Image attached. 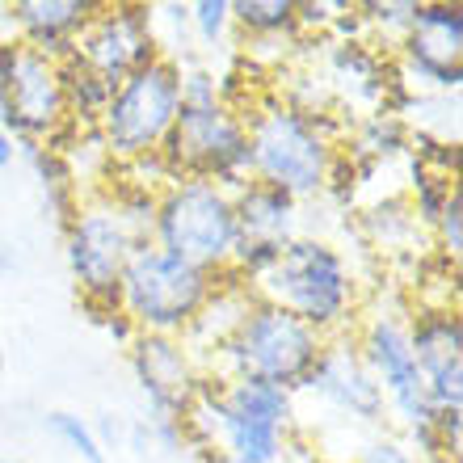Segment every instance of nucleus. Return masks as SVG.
I'll return each mask as SVG.
<instances>
[{"instance_id": "obj_2", "label": "nucleus", "mask_w": 463, "mask_h": 463, "mask_svg": "<svg viewBox=\"0 0 463 463\" xmlns=\"http://www.w3.org/2000/svg\"><path fill=\"white\" fill-rule=\"evenodd\" d=\"M241 118L253 147V182L279 185L299 203H317L329 182L333 156L354 122L350 114H304L266 85L241 110Z\"/></svg>"}, {"instance_id": "obj_10", "label": "nucleus", "mask_w": 463, "mask_h": 463, "mask_svg": "<svg viewBox=\"0 0 463 463\" xmlns=\"http://www.w3.org/2000/svg\"><path fill=\"white\" fill-rule=\"evenodd\" d=\"M177 110H182V63L160 55L127 76L98 118V135L110 165H131L156 152L169 127L177 122Z\"/></svg>"}, {"instance_id": "obj_11", "label": "nucleus", "mask_w": 463, "mask_h": 463, "mask_svg": "<svg viewBox=\"0 0 463 463\" xmlns=\"http://www.w3.org/2000/svg\"><path fill=\"white\" fill-rule=\"evenodd\" d=\"M392 63L413 93L463 89V9L447 0H417L409 34L392 47Z\"/></svg>"}, {"instance_id": "obj_12", "label": "nucleus", "mask_w": 463, "mask_h": 463, "mask_svg": "<svg viewBox=\"0 0 463 463\" xmlns=\"http://www.w3.org/2000/svg\"><path fill=\"white\" fill-rule=\"evenodd\" d=\"M317 401L320 409H329L337 421L363 430H388V401L379 392L375 375L366 371L363 354L354 345L350 333H337V337H325V350H320L317 366L307 371L304 388H299V401Z\"/></svg>"}, {"instance_id": "obj_36", "label": "nucleus", "mask_w": 463, "mask_h": 463, "mask_svg": "<svg viewBox=\"0 0 463 463\" xmlns=\"http://www.w3.org/2000/svg\"><path fill=\"white\" fill-rule=\"evenodd\" d=\"M13 165H17V139H13V135L0 127V173L13 169Z\"/></svg>"}, {"instance_id": "obj_20", "label": "nucleus", "mask_w": 463, "mask_h": 463, "mask_svg": "<svg viewBox=\"0 0 463 463\" xmlns=\"http://www.w3.org/2000/svg\"><path fill=\"white\" fill-rule=\"evenodd\" d=\"M253 299H257L253 287H249L244 279H236L232 269H220V274H215V291H211V299L203 304V312H198L194 325H190L185 337H182L203 371H211L215 354L228 345V337L236 333V325L244 320V312H249Z\"/></svg>"}, {"instance_id": "obj_18", "label": "nucleus", "mask_w": 463, "mask_h": 463, "mask_svg": "<svg viewBox=\"0 0 463 463\" xmlns=\"http://www.w3.org/2000/svg\"><path fill=\"white\" fill-rule=\"evenodd\" d=\"M9 30L22 47L63 63L76 55V38L85 34L101 0H9Z\"/></svg>"}, {"instance_id": "obj_24", "label": "nucleus", "mask_w": 463, "mask_h": 463, "mask_svg": "<svg viewBox=\"0 0 463 463\" xmlns=\"http://www.w3.org/2000/svg\"><path fill=\"white\" fill-rule=\"evenodd\" d=\"M459 190L455 177H442V173H430L426 165H417L413 156H404V190L401 194L409 198V207H413V220L421 223V232H430L439 223L442 207H447V198Z\"/></svg>"}, {"instance_id": "obj_30", "label": "nucleus", "mask_w": 463, "mask_h": 463, "mask_svg": "<svg viewBox=\"0 0 463 463\" xmlns=\"http://www.w3.org/2000/svg\"><path fill=\"white\" fill-rule=\"evenodd\" d=\"M430 236H434V253H439L442 261L459 266V257H463V198H459V190L447 198V207H442L439 223L430 228Z\"/></svg>"}, {"instance_id": "obj_6", "label": "nucleus", "mask_w": 463, "mask_h": 463, "mask_svg": "<svg viewBox=\"0 0 463 463\" xmlns=\"http://www.w3.org/2000/svg\"><path fill=\"white\" fill-rule=\"evenodd\" d=\"M320 350H325V337L317 329H307L304 320H295L291 312H282L266 299H253L228 345L215 354L211 375L261 379V383H274V388L299 396Z\"/></svg>"}, {"instance_id": "obj_8", "label": "nucleus", "mask_w": 463, "mask_h": 463, "mask_svg": "<svg viewBox=\"0 0 463 463\" xmlns=\"http://www.w3.org/2000/svg\"><path fill=\"white\" fill-rule=\"evenodd\" d=\"M215 291V274L198 269L182 257L160 253L147 244L127 261L118 282V307L131 317L139 333H165V337H185L203 304Z\"/></svg>"}, {"instance_id": "obj_23", "label": "nucleus", "mask_w": 463, "mask_h": 463, "mask_svg": "<svg viewBox=\"0 0 463 463\" xmlns=\"http://www.w3.org/2000/svg\"><path fill=\"white\" fill-rule=\"evenodd\" d=\"M60 85H63V106H68V122L72 127H98L106 101H110L114 85L101 80L85 60H63L60 63Z\"/></svg>"}, {"instance_id": "obj_27", "label": "nucleus", "mask_w": 463, "mask_h": 463, "mask_svg": "<svg viewBox=\"0 0 463 463\" xmlns=\"http://www.w3.org/2000/svg\"><path fill=\"white\" fill-rule=\"evenodd\" d=\"M152 30H156L160 55L173 63H190L194 55V38H190V5L185 0H165L152 5Z\"/></svg>"}, {"instance_id": "obj_15", "label": "nucleus", "mask_w": 463, "mask_h": 463, "mask_svg": "<svg viewBox=\"0 0 463 463\" xmlns=\"http://www.w3.org/2000/svg\"><path fill=\"white\" fill-rule=\"evenodd\" d=\"M409 345H413L430 409H463L459 304H409Z\"/></svg>"}, {"instance_id": "obj_17", "label": "nucleus", "mask_w": 463, "mask_h": 463, "mask_svg": "<svg viewBox=\"0 0 463 463\" xmlns=\"http://www.w3.org/2000/svg\"><path fill=\"white\" fill-rule=\"evenodd\" d=\"M0 127H5L17 144H22V139L51 144V139L68 127L60 63L25 47L22 68H17L9 93H5V101H0Z\"/></svg>"}, {"instance_id": "obj_31", "label": "nucleus", "mask_w": 463, "mask_h": 463, "mask_svg": "<svg viewBox=\"0 0 463 463\" xmlns=\"http://www.w3.org/2000/svg\"><path fill=\"white\" fill-rule=\"evenodd\" d=\"M182 106H220V68L215 63H182Z\"/></svg>"}, {"instance_id": "obj_34", "label": "nucleus", "mask_w": 463, "mask_h": 463, "mask_svg": "<svg viewBox=\"0 0 463 463\" xmlns=\"http://www.w3.org/2000/svg\"><path fill=\"white\" fill-rule=\"evenodd\" d=\"M22 55L25 47L17 43L13 34H0V101H5V93H9L13 76H17V68H22Z\"/></svg>"}, {"instance_id": "obj_14", "label": "nucleus", "mask_w": 463, "mask_h": 463, "mask_svg": "<svg viewBox=\"0 0 463 463\" xmlns=\"http://www.w3.org/2000/svg\"><path fill=\"white\" fill-rule=\"evenodd\" d=\"M127 363H131L135 388L144 396V417H169V421H185L194 392L203 383V366L190 354L182 337H165V333H139L127 345Z\"/></svg>"}, {"instance_id": "obj_19", "label": "nucleus", "mask_w": 463, "mask_h": 463, "mask_svg": "<svg viewBox=\"0 0 463 463\" xmlns=\"http://www.w3.org/2000/svg\"><path fill=\"white\" fill-rule=\"evenodd\" d=\"M236 207V241L257 244H291L304 232V203L279 185L249 182L232 194Z\"/></svg>"}, {"instance_id": "obj_16", "label": "nucleus", "mask_w": 463, "mask_h": 463, "mask_svg": "<svg viewBox=\"0 0 463 463\" xmlns=\"http://www.w3.org/2000/svg\"><path fill=\"white\" fill-rule=\"evenodd\" d=\"M317 72L325 80V89H329L333 106L350 114V118L383 110V98L396 85L392 51L371 43V38H350V43L325 38V47L317 55Z\"/></svg>"}, {"instance_id": "obj_22", "label": "nucleus", "mask_w": 463, "mask_h": 463, "mask_svg": "<svg viewBox=\"0 0 463 463\" xmlns=\"http://www.w3.org/2000/svg\"><path fill=\"white\" fill-rule=\"evenodd\" d=\"M17 160L30 165V173L38 177V194H43V211L51 215V223L63 232V223L76 215V203H80V185H76L68 160L55 152L51 144H34V139H22L17 144Z\"/></svg>"}, {"instance_id": "obj_37", "label": "nucleus", "mask_w": 463, "mask_h": 463, "mask_svg": "<svg viewBox=\"0 0 463 463\" xmlns=\"http://www.w3.org/2000/svg\"><path fill=\"white\" fill-rule=\"evenodd\" d=\"M9 375V350H5V342H0V379Z\"/></svg>"}, {"instance_id": "obj_5", "label": "nucleus", "mask_w": 463, "mask_h": 463, "mask_svg": "<svg viewBox=\"0 0 463 463\" xmlns=\"http://www.w3.org/2000/svg\"><path fill=\"white\" fill-rule=\"evenodd\" d=\"M60 236H63V261H68V274L76 282L85 317L98 320L101 312H114L118 307L122 269L152 241H144L131 223L122 220L118 207L110 203V194L101 185L80 194L76 215L63 223Z\"/></svg>"}, {"instance_id": "obj_38", "label": "nucleus", "mask_w": 463, "mask_h": 463, "mask_svg": "<svg viewBox=\"0 0 463 463\" xmlns=\"http://www.w3.org/2000/svg\"><path fill=\"white\" fill-rule=\"evenodd\" d=\"M194 455H198V463H223L220 455H211V451H194Z\"/></svg>"}, {"instance_id": "obj_40", "label": "nucleus", "mask_w": 463, "mask_h": 463, "mask_svg": "<svg viewBox=\"0 0 463 463\" xmlns=\"http://www.w3.org/2000/svg\"><path fill=\"white\" fill-rule=\"evenodd\" d=\"M0 463H22V459H0Z\"/></svg>"}, {"instance_id": "obj_7", "label": "nucleus", "mask_w": 463, "mask_h": 463, "mask_svg": "<svg viewBox=\"0 0 463 463\" xmlns=\"http://www.w3.org/2000/svg\"><path fill=\"white\" fill-rule=\"evenodd\" d=\"M169 165L173 182H211L236 194L253 182V147L244 118L232 106H182L165 144L156 147Z\"/></svg>"}, {"instance_id": "obj_26", "label": "nucleus", "mask_w": 463, "mask_h": 463, "mask_svg": "<svg viewBox=\"0 0 463 463\" xmlns=\"http://www.w3.org/2000/svg\"><path fill=\"white\" fill-rule=\"evenodd\" d=\"M43 430L80 463H110V455L101 451L98 434L89 426V417L72 413V409H51V413H43Z\"/></svg>"}, {"instance_id": "obj_32", "label": "nucleus", "mask_w": 463, "mask_h": 463, "mask_svg": "<svg viewBox=\"0 0 463 463\" xmlns=\"http://www.w3.org/2000/svg\"><path fill=\"white\" fill-rule=\"evenodd\" d=\"M89 426H93V434H98V442H101V451H106V455L118 451L122 442H127V417H118V413L89 417Z\"/></svg>"}, {"instance_id": "obj_33", "label": "nucleus", "mask_w": 463, "mask_h": 463, "mask_svg": "<svg viewBox=\"0 0 463 463\" xmlns=\"http://www.w3.org/2000/svg\"><path fill=\"white\" fill-rule=\"evenodd\" d=\"M93 325H98V329L106 333V337H110L114 345H122V350H127V345H131L135 337H139V329L131 325V317H127L122 307H114V312H101V317L93 320Z\"/></svg>"}, {"instance_id": "obj_9", "label": "nucleus", "mask_w": 463, "mask_h": 463, "mask_svg": "<svg viewBox=\"0 0 463 463\" xmlns=\"http://www.w3.org/2000/svg\"><path fill=\"white\" fill-rule=\"evenodd\" d=\"M152 244L160 253L182 257L198 269L220 274L236 249V207L232 194L211 182H173L156 194Z\"/></svg>"}, {"instance_id": "obj_39", "label": "nucleus", "mask_w": 463, "mask_h": 463, "mask_svg": "<svg viewBox=\"0 0 463 463\" xmlns=\"http://www.w3.org/2000/svg\"><path fill=\"white\" fill-rule=\"evenodd\" d=\"M320 463H337V459H325V455H320Z\"/></svg>"}, {"instance_id": "obj_35", "label": "nucleus", "mask_w": 463, "mask_h": 463, "mask_svg": "<svg viewBox=\"0 0 463 463\" xmlns=\"http://www.w3.org/2000/svg\"><path fill=\"white\" fill-rule=\"evenodd\" d=\"M13 274H17V249H13V244L0 236V287H5Z\"/></svg>"}, {"instance_id": "obj_28", "label": "nucleus", "mask_w": 463, "mask_h": 463, "mask_svg": "<svg viewBox=\"0 0 463 463\" xmlns=\"http://www.w3.org/2000/svg\"><path fill=\"white\" fill-rule=\"evenodd\" d=\"M358 13H363L366 38L392 51L404 34H409L413 13H417V0H358Z\"/></svg>"}, {"instance_id": "obj_3", "label": "nucleus", "mask_w": 463, "mask_h": 463, "mask_svg": "<svg viewBox=\"0 0 463 463\" xmlns=\"http://www.w3.org/2000/svg\"><path fill=\"white\" fill-rule=\"evenodd\" d=\"M366 291L371 287L363 282L354 257L333 236H312V232H299L279 253V261L253 282L257 299L291 312L320 337L350 333L366 304Z\"/></svg>"}, {"instance_id": "obj_25", "label": "nucleus", "mask_w": 463, "mask_h": 463, "mask_svg": "<svg viewBox=\"0 0 463 463\" xmlns=\"http://www.w3.org/2000/svg\"><path fill=\"white\" fill-rule=\"evenodd\" d=\"M190 38H194V55L207 63H215V55H236L232 0H194L190 5Z\"/></svg>"}, {"instance_id": "obj_29", "label": "nucleus", "mask_w": 463, "mask_h": 463, "mask_svg": "<svg viewBox=\"0 0 463 463\" xmlns=\"http://www.w3.org/2000/svg\"><path fill=\"white\" fill-rule=\"evenodd\" d=\"M345 463H417V455L409 451V442L396 430H371Z\"/></svg>"}, {"instance_id": "obj_21", "label": "nucleus", "mask_w": 463, "mask_h": 463, "mask_svg": "<svg viewBox=\"0 0 463 463\" xmlns=\"http://www.w3.org/2000/svg\"><path fill=\"white\" fill-rule=\"evenodd\" d=\"M350 232H358V241L375 253H421V223L413 220V207L401 190L371 198L366 207L350 215Z\"/></svg>"}, {"instance_id": "obj_13", "label": "nucleus", "mask_w": 463, "mask_h": 463, "mask_svg": "<svg viewBox=\"0 0 463 463\" xmlns=\"http://www.w3.org/2000/svg\"><path fill=\"white\" fill-rule=\"evenodd\" d=\"M76 60H85L101 80L114 89L131 72L160 60V43L152 30V5L147 0H101L85 34L76 38Z\"/></svg>"}, {"instance_id": "obj_1", "label": "nucleus", "mask_w": 463, "mask_h": 463, "mask_svg": "<svg viewBox=\"0 0 463 463\" xmlns=\"http://www.w3.org/2000/svg\"><path fill=\"white\" fill-rule=\"evenodd\" d=\"M190 451H211L223 463H312L320 459L299 430V401L261 379L203 375L185 413Z\"/></svg>"}, {"instance_id": "obj_4", "label": "nucleus", "mask_w": 463, "mask_h": 463, "mask_svg": "<svg viewBox=\"0 0 463 463\" xmlns=\"http://www.w3.org/2000/svg\"><path fill=\"white\" fill-rule=\"evenodd\" d=\"M350 337L388 401V430L409 434V430L426 426L434 409L426 401L421 371H417L413 345H409V295L366 291V304L354 320Z\"/></svg>"}]
</instances>
